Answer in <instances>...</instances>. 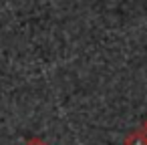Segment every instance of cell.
<instances>
[{
    "mask_svg": "<svg viewBox=\"0 0 147 145\" xmlns=\"http://www.w3.org/2000/svg\"><path fill=\"white\" fill-rule=\"evenodd\" d=\"M125 145H147V135L143 129H133L125 137Z\"/></svg>",
    "mask_w": 147,
    "mask_h": 145,
    "instance_id": "obj_1",
    "label": "cell"
},
{
    "mask_svg": "<svg viewBox=\"0 0 147 145\" xmlns=\"http://www.w3.org/2000/svg\"><path fill=\"white\" fill-rule=\"evenodd\" d=\"M28 145H45V143H42L40 139H30V141H28Z\"/></svg>",
    "mask_w": 147,
    "mask_h": 145,
    "instance_id": "obj_2",
    "label": "cell"
},
{
    "mask_svg": "<svg viewBox=\"0 0 147 145\" xmlns=\"http://www.w3.org/2000/svg\"><path fill=\"white\" fill-rule=\"evenodd\" d=\"M143 131H145V135H147V121L143 123Z\"/></svg>",
    "mask_w": 147,
    "mask_h": 145,
    "instance_id": "obj_3",
    "label": "cell"
}]
</instances>
